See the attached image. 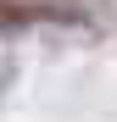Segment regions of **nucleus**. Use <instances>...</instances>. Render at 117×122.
Segmentation results:
<instances>
[{"label": "nucleus", "mask_w": 117, "mask_h": 122, "mask_svg": "<svg viewBox=\"0 0 117 122\" xmlns=\"http://www.w3.org/2000/svg\"><path fill=\"white\" fill-rule=\"evenodd\" d=\"M39 17H72L67 0H0V22H39Z\"/></svg>", "instance_id": "1"}]
</instances>
